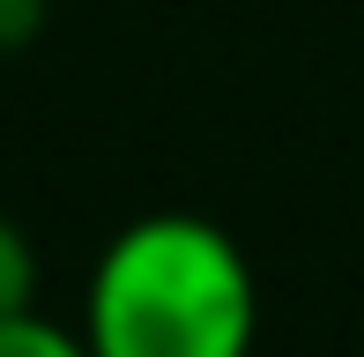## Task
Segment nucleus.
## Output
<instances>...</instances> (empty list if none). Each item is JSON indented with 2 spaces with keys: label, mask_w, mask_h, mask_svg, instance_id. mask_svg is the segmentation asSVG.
Instances as JSON below:
<instances>
[{
  "label": "nucleus",
  "mask_w": 364,
  "mask_h": 357,
  "mask_svg": "<svg viewBox=\"0 0 364 357\" xmlns=\"http://www.w3.org/2000/svg\"><path fill=\"white\" fill-rule=\"evenodd\" d=\"M38 23H45V0H0V45L38 38Z\"/></svg>",
  "instance_id": "nucleus-4"
},
{
  "label": "nucleus",
  "mask_w": 364,
  "mask_h": 357,
  "mask_svg": "<svg viewBox=\"0 0 364 357\" xmlns=\"http://www.w3.org/2000/svg\"><path fill=\"white\" fill-rule=\"evenodd\" d=\"M260 283L208 216L156 208L105 238L82 283L90 357H253Z\"/></svg>",
  "instance_id": "nucleus-1"
},
{
  "label": "nucleus",
  "mask_w": 364,
  "mask_h": 357,
  "mask_svg": "<svg viewBox=\"0 0 364 357\" xmlns=\"http://www.w3.org/2000/svg\"><path fill=\"white\" fill-rule=\"evenodd\" d=\"M0 357H90V343H82V328H53L45 313H8Z\"/></svg>",
  "instance_id": "nucleus-3"
},
{
  "label": "nucleus",
  "mask_w": 364,
  "mask_h": 357,
  "mask_svg": "<svg viewBox=\"0 0 364 357\" xmlns=\"http://www.w3.org/2000/svg\"><path fill=\"white\" fill-rule=\"evenodd\" d=\"M38 313V246L15 216H0V320Z\"/></svg>",
  "instance_id": "nucleus-2"
}]
</instances>
